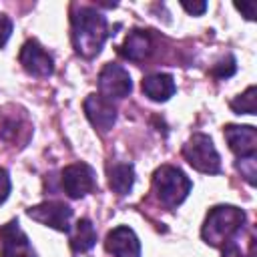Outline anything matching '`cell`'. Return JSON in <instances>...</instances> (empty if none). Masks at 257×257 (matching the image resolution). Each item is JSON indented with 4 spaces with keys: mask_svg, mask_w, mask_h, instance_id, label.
Returning a JSON list of instances; mask_svg holds the SVG:
<instances>
[{
    "mask_svg": "<svg viewBox=\"0 0 257 257\" xmlns=\"http://www.w3.org/2000/svg\"><path fill=\"white\" fill-rule=\"evenodd\" d=\"M70 16V38L76 54L92 58L100 52L102 44L108 38V22L102 12L92 6H72Z\"/></svg>",
    "mask_w": 257,
    "mask_h": 257,
    "instance_id": "cell-1",
    "label": "cell"
},
{
    "mask_svg": "<svg viewBox=\"0 0 257 257\" xmlns=\"http://www.w3.org/2000/svg\"><path fill=\"white\" fill-rule=\"evenodd\" d=\"M245 211L233 205H217L207 213L201 237L211 247H225L239 237L245 225Z\"/></svg>",
    "mask_w": 257,
    "mask_h": 257,
    "instance_id": "cell-2",
    "label": "cell"
},
{
    "mask_svg": "<svg viewBox=\"0 0 257 257\" xmlns=\"http://www.w3.org/2000/svg\"><path fill=\"white\" fill-rule=\"evenodd\" d=\"M191 179L173 165H161L153 173V193L167 209H177L191 193Z\"/></svg>",
    "mask_w": 257,
    "mask_h": 257,
    "instance_id": "cell-3",
    "label": "cell"
},
{
    "mask_svg": "<svg viewBox=\"0 0 257 257\" xmlns=\"http://www.w3.org/2000/svg\"><path fill=\"white\" fill-rule=\"evenodd\" d=\"M185 161L199 173L205 175H217L221 173V157L211 141V137L203 133H195L183 147Z\"/></svg>",
    "mask_w": 257,
    "mask_h": 257,
    "instance_id": "cell-4",
    "label": "cell"
},
{
    "mask_svg": "<svg viewBox=\"0 0 257 257\" xmlns=\"http://www.w3.org/2000/svg\"><path fill=\"white\" fill-rule=\"evenodd\" d=\"M133 90L131 74L124 66L108 62L98 72V94L112 102V98H124Z\"/></svg>",
    "mask_w": 257,
    "mask_h": 257,
    "instance_id": "cell-5",
    "label": "cell"
},
{
    "mask_svg": "<svg viewBox=\"0 0 257 257\" xmlns=\"http://www.w3.org/2000/svg\"><path fill=\"white\" fill-rule=\"evenodd\" d=\"M62 189L70 199H80L96 189V173L86 163H72L60 173Z\"/></svg>",
    "mask_w": 257,
    "mask_h": 257,
    "instance_id": "cell-6",
    "label": "cell"
},
{
    "mask_svg": "<svg viewBox=\"0 0 257 257\" xmlns=\"http://www.w3.org/2000/svg\"><path fill=\"white\" fill-rule=\"evenodd\" d=\"M26 215L30 219H34L36 223L68 233L70 229V219H72V207L66 205L64 201H44L40 205H34L26 211Z\"/></svg>",
    "mask_w": 257,
    "mask_h": 257,
    "instance_id": "cell-7",
    "label": "cell"
},
{
    "mask_svg": "<svg viewBox=\"0 0 257 257\" xmlns=\"http://www.w3.org/2000/svg\"><path fill=\"white\" fill-rule=\"evenodd\" d=\"M18 60L22 64V68L30 74V76H36V78H46L54 72V60L52 56L46 52V48L30 38L22 44L20 48V54H18Z\"/></svg>",
    "mask_w": 257,
    "mask_h": 257,
    "instance_id": "cell-8",
    "label": "cell"
},
{
    "mask_svg": "<svg viewBox=\"0 0 257 257\" xmlns=\"http://www.w3.org/2000/svg\"><path fill=\"white\" fill-rule=\"evenodd\" d=\"M0 257H36V251L26 233L20 229L18 219L0 227Z\"/></svg>",
    "mask_w": 257,
    "mask_h": 257,
    "instance_id": "cell-9",
    "label": "cell"
},
{
    "mask_svg": "<svg viewBox=\"0 0 257 257\" xmlns=\"http://www.w3.org/2000/svg\"><path fill=\"white\" fill-rule=\"evenodd\" d=\"M223 135L229 143V149L235 153L237 161L253 159L257 153V131L251 124H227Z\"/></svg>",
    "mask_w": 257,
    "mask_h": 257,
    "instance_id": "cell-10",
    "label": "cell"
},
{
    "mask_svg": "<svg viewBox=\"0 0 257 257\" xmlns=\"http://www.w3.org/2000/svg\"><path fill=\"white\" fill-rule=\"evenodd\" d=\"M104 247L114 257H141V241L137 233L126 225H118L108 231Z\"/></svg>",
    "mask_w": 257,
    "mask_h": 257,
    "instance_id": "cell-11",
    "label": "cell"
},
{
    "mask_svg": "<svg viewBox=\"0 0 257 257\" xmlns=\"http://www.w3.org/2000/svg\"><path fill=\"white\" fill-rule=\"evenodd\" d=\"M84 112L90 124L100 133H108L116 120V108L110 100L102 98L100 94H88L84 98Z\"/></svg>",
    "mask_w": 257,
    "mask_h": 257,
    "instance_id": "cell-12",
    "label": "cell"
},
{
    "mask_svg": "<svg viewBox=\"0 0 257 257\" xmlns=\"http://www.w3.org/2000/svg\"><path fill=\"white\" fill-rule=\"evenodd\" d=\"M120 56H124L126 60H133V62H141L145 60L151 52H153V38H151V32L147 30H133L122 46L118 48Z\"/></svg>",
    "mask_w": 257,
    "mask_h": 257,
    "instance_id": "cell-13",
    "label": "cell"
},
{
    "mask_svg": "<svg viewBox=\"0 0 257 257\" xmlns=\"http://www.w3.org/2000/svg\"><path fill=\"white\" fill-rule=\"evenodd\" d=\"M143 92L155 100V102H165L169 100L175 90H177V84H175V78L167 72H155V74H149L143 78V84H141Z\"/></svg>",
    "mask_w": 257,
    "mask_h": 257,
    "instance_id": "cell-14",
    "label": "cell"
},
{
    "mask_svg": "<svg viewBox=\"0 0 257 257\" xmlns=\"http://www.w3.org/2000/svg\"><path fill=\"white\" fill-rule=\"evenodd\" d=\"M68 243L74 253H86L94 247L96 231H94V225L90 223V219L82 217L74 223L72 229H68Z\"/></svg>",
    "mask_w": 257,
    "mask_h": 257,
    "instance_id": "cell-15",
    "label": "cell"
},
{
    "mask_svg": "<svg viewBox=\"0 0 257 257\" xmlns=\"http://www.w3.org/2000/svg\"><path fill=\"white\" fill-rule=\"evenodd\" d=\"M135 185L133 163H114L108 167V187L116 195H128Z\"/></svg>",
    "mask_w": 257,
    "mask_h": 257,
    "instance_id": "cell-16",
    "label": "cell"
},
{
    "mask_svg": "<svg viewBox=\"0 0 257 257\" xmlns=\"http://www.w3.org/2000/svg\"><path fill=\"white\" fill-rule=\"evenodd\" d=\"M229 106L235 114H255V84H251L243 94L233 98Z\"/></svg>",
    "mask_w": 257,
    "mask_h": 257,
    "instance_id": "cell-17",
    "label": "cell"
},
{
    "mask_svg": "<svg viewBox=\"0 0 257 257\" xmlns=\"http://www.w3.org/2000/svg\"><path fill=\"white\" fill-rule=\"evenodd\" d=\"M237 70V64H235V58L231 54H227L225 58H221L213 68H211V74L217 76V78H229L233 76Z\"/></svg>",
    "mask_w": 257,
    "mask_h": 257,
    "instance_id": "cell-18",
    "label": "cell"
},
{
    "mask_svg": "<svg viewBox=\"0 0 257 257\" xmlns=\"http://www.w3.org/2000/svg\"><path fill=\"white\" fill-rule=\"evenodd\" d=\"M237 169L241 171V175L245 177V181L249 185H255V157L253 159H241V161H237Z\"/></svg>",
    "mask_w": 257,
    "mask_h": 257,
    "instance_id": "cell-19",
    "label": "cell"
},
{
    "mask_svg": "<svg viewBox=\"0 0 257 257\" xmlns=\"http://www.w3.org/2000/svg\"><path fill=\"white\" fill-rule=\"evenodd\" d=\"M10 34H12V20L6 14H0V48L8 42Z\"/></svg>",
    "mask_w": 257,
    "mask_h": 257,
    "instance_id": "cell-20",
    "label": "cell"
},
{
    "mask_svg": "<svg viewBox=\"0 0 257 257\" xmlns=\"http://www.w3.org/2000/svg\"><path fill=\"white\" fill-rule=\"evenodd\" d=\"M10 175H8V171L4 169V167H0V205L8 199V195H10Z\"/></svg>",
    "mask_w": 257,
    "mask_h": 257,
    "instance_id": "cell-21",
    "label": "cell"
},
{
    "mask_svg": "<svg viewBox=\"0 0 257 257\" xmlns=\"http://www.w3.org/2000/svg\"><path fill=\"white\" fill-rule=\"evenodd\" d=\"M181 6H183L189 14H195V16H199V14H203V12L207 10V4H205V2H193V4H189V2H181Z\"/></svg>",
    "mask_w": 257,
    "mask_h": 257,
    "instance_id": "cell-22",
    "label": "cell"
},
{
    "mask_svg": "<svg viewBox=\"0 0 257 257\" xmlns=\"http://www.w3.org/2000/svg\"><path fill=\"white\" fill-rule=\"evenodd\" d=\"M237 10L245 12V18L247 20H253L255 18V2H247V4H235Z\"/></svg>",
    "mask_w": 257,
    "mask_h": 257,
    "instance_id": "cell-23",
    "label": "cell"
}]
</instances>
